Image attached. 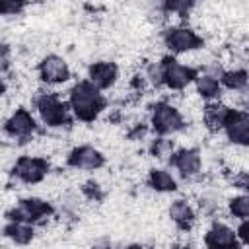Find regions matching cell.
Here are the masks:
<instances>
[{
    "label": "cell",
    "mask_w": 249,
    "mask_h": 249,
    "mask_svg": "<svg viewBox=\"0 0 249 249\" xmlns=\"http://www.w3.org/2000/svg\"><path fill=\"white\" fill-rule=\"evenodd\" d=\"M4 128H6V132H8L10 136L27 140L29 134L35 130V121H33V117L29 115V111L18 109V111H14V113L6 119Z\"/></svg>",
    "instance_id": "4fadbf2b"
},
{
    "label": "cell",
    "mask_w": 249,
    "mask_h": 249,
    "mask_svg": "<svg viewBox=\"0 0 249 249\" xmlns=\"http://www.w3.org/2000/svg\"><path fill=\"white\" fill-rule=\"evenodd\" d=\"M33 233H35V230L27 222L14 220L10 226H6V235L16 243H29L33 239Z\"/></svg>",
    "instance_id": "d6986e66"
},
{
    "label": "cell",
    "mask_w": 249,
    "mask_h": 249,
    "mask_svg": "<svg viewBox=\"0 0 249 249\" xmlns=\"http://www.w3.org/2000/svg\"><path fill=\"white\" fill-rule=\"evenodd\" d=\"M68 163L80 171H93V169L103 165V156L93 146H80V148H74L70 152Z\"/></svg>",
    "instance_id": "30bf717a"
},
{
    "label": "cell",
    "mask_w": 249,
    "mask_h": 249,
    "mask_svg": "<svg viewBox=\"0 0 249 249\" xmlns=\"http://www.w3.org/2000/svg\"><path fill=\"white\" fill-rule=\"evenodd\" d=\"M148 181L156 193H169V191H175V187H177L173 175L167 169H152Z\"/></svg>",
    "instance_id": "ac0fdd59"
},
{
    "label": "cell",
    "mask_w": 249,
    "mask_h": 249,
    "mask_svg": "<svg viewBox=\"0 0 249 249\" xmlns=\"http://www.w3.org/2000/svg\"><path fill=\"white\" fill-rule=\"evenodd\" d=\"M222 84L228 89H245L247 86V72L243 68H231L222 72Z\"/></svg>",
    "instance_id": "ffe728a7"
},
{
    "label": "cell",
    "mask_w": 249,
    "mask_h": 249,
    "mask_svg": "<svg viewBox=\"0 0 249 249\" xmlns=\"http://www.w3.org/2000/svg\"><path fill=\"white\" fill-rule=\"evenodd\" d=\"M195 2H196V0H163V6H165L167 12L183 16V14H187V12L193 8Z\"/></svg>",
    "instance_id": "603a6c76"
},
{
    "label": "cell",
    "mask_w": 249,
    "mask_h": 249,
    "mask_svg": "<svg viewBox=\"0 0 249 249\" xmlns=\"http://www.w3.org/2000/svg\"><path fill=\"white\" fill-rule=\"evenodd\" d=\"M119 78V68L111 60H99L93 62L88 68V80L97 88V89H109L117 84Z\"/></svg>",
    "instance_id": "9c48e42d"
},
{
    "label": "cell",
    "mask_w": 249,
    "mask_h": 249,
    "mask_svg": "<svg viewBox=\"0 0 249 249\" xmlns=\"http://www.w3.org/2000/svg\"><path fill=\"white\" fill-rule=\"evenodd\" d=\"M2 89H4V86H2V84H0V95H2Z\"/></svg>",
    "instance_id": "4316f807"
},
{
    "label": "cell",
    "mask_w": 249,
    "mask_h": 249,
    "mask_svg": "<svg viewBox=\"0 0 249 249\" xmlns=\"http://www.w3.org/2000/svg\"><path fill=\"white\" fill-rule=\"evenodd\" d=\"M47 169H49V163L37 156H21L14 165L16 177L27 185L43 181V177L47 175Z\"/></svg>",
    "instance_id": "5b68a950"
},
{
    "label": "cell",
    "mask_w": 249,
    "mask_h": 249,
    "mask_svg": "<svg viewBox=\"0 0 249 249\" xmlns=\"http://www.w3.org/2000/svg\"><path fill=\"white\" fill-rule=\"evenodd\" d=\"M183 117L179 109L167 101L154 105L152 109V126L160 134H175L183 128Z\"/></svg>",
    "instance_id": "7a4b0ae2"
},
{
    "label": "cell",
    "mask_w": 249,
    "mask_h": 249,
    "mask_svg": "<svg viewBox=\"0 0 249 249\" xmlns=\"http://www.w3.org/2000/svg\"><path fill=\"white\" fill-rule=\"evenodd\" d=\"M173 165L177 167V171H179L183 177L191 179V177H195V175L200 173V167H202V156H200V152H198L196 148L187 146V148H183V150H179V152L175 154V158H173Z\"/></svg>",
    "instance_id": "7c38bea8"
},
{
    "label": "cell",
    "mask_w": 249,
    "mask_h": 249,
    "mask_svg": "<svg viewBox=\"0 0 249 249\" xmlns=\"http://www.w3.org/2000/svg\"><path fill=\"white\" fill-rule=\"evenodd\" d=\"M68 93H70V107H72L74 115L82 121H93L99 115V111L103 109L105 101H103L99 89L89 80L76 82Z\"/></svg>",
    "instance_id": "6da1fadb"
},
{
    "label": "cell",
    "mask_w": 249,
    "mask_h": 249,
    "mask_svg": "<svg viewBox=\"0 0 249 249\" xmlns=\"http://www.w3.org/2000/svg\"><path fill=\"white\" fill-rule=\"evenodd\" d=\"M161 66H163L161 84H165L169 89H183V88H187L191 84L193 68L185 66L181 60L165 58V60H161Z\"/></svg>",
    "instance_id": "8992f818"
},
{
    "label": "cell",
    "mask_w": 249,
    "mask_h": 249,
    "mask_svg": "<svg viewBox=\"0 0 249 249\" xmlns=\"http://www.w3.org/2000/svg\"><path fill=\"white\" fill-rule=\"evenodd\" d=\"M39 78L47 84H64L70 78V68L66 60L58 54H49L39 62Z\"/></svg>",
    "instance_id": "52a82bcc"
},
{
    "label": "cell",
    "mask_w": 249,
    "mask_h": 249,
    "mask_svg": "<svg viewBox=\"0 0 249 249\" xmlns=\"http://www.w3.org/2000/svg\"><path fill=\"white\" fill-rule=\"evenodd\" d=\"M195 91L202 97V99H214L220 95V84H218V78L202 72L195 78Z\"/></svg>",
    "instance_id": "e0dca14e"
},
{
    "label": "cell",
    "mask_w": 249,
    "mask_h": 249,
    "mask_svg": "<svg viewBox=\"0 0 249 249\" xmlns=\"http://www.w3.org/2000/svg\"><path fill=\"white\" fill-rule=\"evenodd\" d=\"M173 148H175V142L169 140V138H158L152 146V154L158 158V160H167L171 154H173Z\"/></svg>",
    "instance_id": "7402d4cb"
},
{
    "label": "cell",
    "mask_w": 249,
    "mask_h": 249,
    "mask_svg": "<svg viewBox=\"0 0 249 249\" xmlns=\"http://www.w3.org/2000/svg\"><path fill=\"white\" fill-rule=\"evenodd\" d=\"M169 218L177 224V226H181V228H191V224L195 222V212H193V206L187 202V200H183V198H177V200H173L171 204H169Z\"/></svg>",
    "instance_id": "2e32d148"
},
{
    "label": "cell",
    "mask_w": 249,
    "mask_h": 249,
    "mask_svg": "<svg viewBox=\"0 0 249 249\" xmlns=\"http://www.w3.org/2000/svg\"><path fill=\"white\" fill-rule=\"evenodd\" d=\"M163 45L181 54V53H187L191 49H196L200 45V37L193 31V29H187V27H171L167 29L165 37H163Z\"/></svg>",
    "instance_id": "ba28073f"
},
{
    "label": "cell",
    "mask_w": 249,
    "mask_h": 249,
    "mask_svg": "<svg viewBox=\"0 0 249 249\" xmlns=\"http://www.w3.org/2000/svg\"><path fill=\"white\" fill-rule=\"evenodd\" d=\"M230 109L222 103V101H210L206 105H202V121H204V126L210 130V132H218L228 117Z\"/></svg>",
    "instance_id": "5bb4252c"
},
{
    "label": "cell",
    "mask_w": 249,
    "mask_h": 249,
    "mask_svg": "<svg viewBox=\"0 0 249 249\" xmlns=\"http://www.w3.org/2000/svg\"><path fill=\"white\" fill-rule=\"evenodd\" d=\"M204 243L210 247H231V245H237V235L230 226L218 222V224H212V228L206 231Z\"/></svg>",
    "instance_id": "9a60e30c"
},
{
    "label": "cell",
    "mask_w": 249,
    "mask_h": 249,
    "mask_svg": "<svg viewBox=\"0 0 249 249\" xmlns=\"http://www.w3.org/2000/svg\"><path fill=\"white\" fill-rule=\"evenodd\" d=\"M230 208V214L239 218V220H245L249 216V196L245 193H239V195H233V198L230 200L228 204Z\"/></svg>",
    "instance_id": "44dd1931"
},
{
    "label": "cell",
    "mask_w": 249,
    "mask_h": 249,
    "mask_svg": "<svg viewBox=\"0 0 249 249\" xmlns=\"http://www.w3.org/2000/svg\"><path fill=\"white\" fill-rule=\"evenodd\" d=\"M49 212H51V206L45 200H41V198H25V200H19L10 210V218L12 220H19V222H31V220L43 218Z\"/></svg>",
    "instance_id": "8fae6325"
},
{
    "label": "cell",
    "mask_w": 249,
    "mask_h": 249,
    "mask_svg": "<svg viewBox=\"0 0 249 249\" xmlns=\"http://www.w3.org/2000/svg\"><path fill=\"white\" fill-rule=\"evenodd\" d=\"M235 235L241 239V245H249V222H247V218L241 220L239 228L235 230Z\"/></svg>",
    "instance_id": "d4e9b609"
},
{
    "label": "cell",
    "mask_w": 249,
    "mask_h": 249,
    "mask_svg": "<svg viewBox=\"0 0 249 249\" xmlns=\"http://www.w3.org/2000/svg\"><path fill=\"white\" fill-rule=\"evenodd\" d=\"M37 111L39 117L45 124L49 126H62L68 124V111L66 105L54 95V93H45L37 101Z\"/></svg>",
    "instance_id": "3957f363"
},
{
    "label": "cell",
    "mask_w": 249,
    "mask_h": 249,
    "mask_svg": "<svg viewBox=\"0 0 249 249\" xmlns=\"http://www.w3.org/2000/svg\"><path fill=\"white\" fill-rule=\"evenodd\" d=\"M25 0H0V16H16L23 10Z\"/></svg>",
    "instance_id": "cb8c5ba5"
},
{
    "label": "cell",
    "mask_w": 249,
    "mask_h": 249,
    "mask_svg": "<svg viewBox=\"0 0 249 249\" xmlns=\"http://www.w3.org/2000/svg\"><path fill=\"white\" fill-rule=\"evenodd\" d=\"M224 132L226 138L231 144H245L247 146V138H249V117L245 113V109H230L226 121H224Z\"/></svg>",
    "instance_id": "277c9868"
},
{
    "label": "cell",
    "mask_w": 249,
    "mask_h": 249,
    "mask_svg": "<svg viewBox=\"0 0 249 249\" xmlns=\"http://www.w3.org/2000/svg\"><path fill=\"white\" fill-rule=\"evenodd\" d=\"M10 60H12L10 47L6 43H0V70H6L10 66Z\"/></svg>",
    "instance_id": "484cf974"
}]
</instances>
